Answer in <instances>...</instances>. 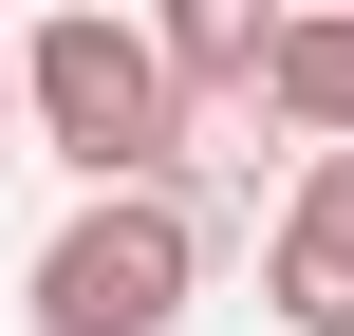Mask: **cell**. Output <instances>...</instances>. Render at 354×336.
<instances>
[{
    "mask_svg": "<svg viewBox=\"0 0 354 336\" xmlns=\"http://www.w3.org/2000/svg\"><path fill=\"white\" fill-rule=\"evenodd\" d=\"M19 94H37V150L75 168V206L187 187V94H168V37L149 19H37L19 37Z\"/></svg>",
    "mask_w": 354,
    "mask_h": 336,
    "instance_id": "obj_1",
    "label": "cell"
},
{
    "mask_svg": "<svg viewBox=\"0 0 354 336\" xmlns=\"http://www.w3.org/2000/svg\"><path fill=\"white\" fill-rule=\"evenodd\" d=\"M187 281H205V187H112L37 243L19 299H37V336H168Z\"/></svg>",
    "mask_w": 354,
    "mask_h": 336,
    "instance_id": "obj_2",
    "label": "cell"
},
{
    "mask_svg": "<svg viewBox=\"0 0 354 336\" xmlns=\"http://www.w3.org/2000/svg\"><path fill=\"white\" fill-rule=\"evenodd\" d=\"M261 299L280 336H354V150H299V206L261 224Z\"/></svg>",
    "mask_w": 354,
    "mask_h": 336,
    "instance_id": "obj_3",
    "label": "cell"
},
{
    "mask_svg": "<svg viewBox=\"0 0 354 336\" xmlns=\"http://www.w3.org/2000/svg\"><path fill=\"white\" fill-rule=\"evenodd\" d=\"M149 37H168V94L187 112H280V19L261 0H168Z\"/></svg>",
    "mask_w": 354,
    "mask_h": 336,
    "instance_id": "obj_4",
    "label": "cell"
},
{
    "mask_svg": "<svg viewBox=\"0 0 354 336\" xmlns=\"http://www.w3.org/2000/svg\"><path fill=\"white\" fill-rule=\"evenodd\" d=\"M280 131L354 150V19H280Z\"/></svg>",
    "mask_w": 354,
    "mask_h": 336,
    "instance_id": "obj_5",
    "label": "cell"
},
{
    "mask_svg": "<svg viewBox=\"0 0 354 336\" xmlns=\"http://www.w3.org/2000/svg\"><path fill=\"white\" fill-rule=\"evenodd\" d=\"M37 150V94H19V37H0V168Z\"/></svg>",
    "mask_w": 354,
    "mask_h": 336,
    "instance_id": "obj_6",
    "label": "cell"
}]
</instances>
